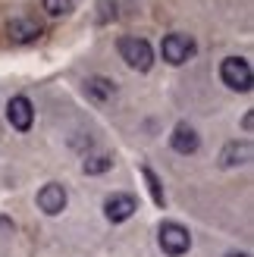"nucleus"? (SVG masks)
<instances>
[{
    "label": "nucleus",
    "instance_id": "423d86ee",
    "mask_svg": "<svg viewBox=\"0 0 254 257\" xmlns=\"http://www.w3.org/2000/svg\"><path fill=\"white\" fill-rule=\"evenodd\" d=\"M38 207H41L47 216H57L66 210V188L57 182H47L41 191H38Z\"/></svg>",
    "mask_w": 254,
    "mask_h": 257
},
{
    "label": "nucleus",
    "instance_id": "f03ea898",
    "mask_svg": "<svg viewBox=\"0 0 254 257\" xmlns=\"http://www.w3.org/2000/svg\"><path fill=\"white\" fill-rule=\"evenodd\" d=\"M220 79L226 88H232V91H251V66H248V60L242 57H226L220 63Z\"/></svg>",
    "mask_w": 254,
    "mask_h": 257
},
{
    "label": "nucleus",
    "instance_id": "4468645a",
    "mask_svg": "<svg viewBox=\"0 0 254 257\" xmlns=\"http://www.w3.org/2000/svg\"><path fill=\"white\" fill-rule=\"evenodd\" d=\"M145 179H148V188H151V198H154V204H163V188H160V182H157V176L145 166Z\"/></svg>",
    "mask_w": 254,
    "mask_h": 257
},
{
    "label": "nucleus",
    "instance_id": "7ed1b4c3",
    "mask_svg": "<svg viewBox=\"0 0 254 257\" xmlns=\"http://www.w3.org/2000/svg\"><path fill=\"white\" fill-rule=\"evenodd\" d=\"M160 54H163V60H167L170 66H182L185 60L195 57V41H192V35H182V32L167 35V38H163V44H160Z\"/></svg>",
    "mask_w": 254,
    "mask_h": 257
},
{
    "label": "nucleus",
    "instance_id": "2eb2a0df",
    "mask_svg": "<svg viewBox=\"0 0 254 257\" xmlns=\"http://www.w3.org/2000/svg\"><path fill=\"white\" fill-rule=\"evenodd\" d=\"M242 125H245V132H251V125H254V116H251V113H248V116L242 119Z\"/></svg>",
    "mask_w": 254,
    "mask_h": 257
},
{
    "label": "nucleus",
    "instance_id": "1a4fd4ad",
    "mask_svg": "<svg viewBox=\"0 0 254 257\" xmlns=\"http://www.w3.org/2000/svg\"><path fill=\"white\" fill-rule=\"evenodd\" d=\"M170 145H173L176 154H185V157H188V154H195L201 148V138H198V132L188 122H179L173 128V135H170Z\"/></svg>",
    "mask_w": 254,
    "mask_h": 257
},
{
    "label": "nucleus",
    "instance_id": "f8f14e48",
    "mask_svg": "<svg viewBox=\"0 0 254 257\" xmlns=\"http://www.w3.org/2000/svg\"><path fill=\"white\" fill-rule=\"evenodd\" d=\"M113 166V160L107 157V154H97V157H88L85 163H82V170L88 173V176H100V173H107Z\"/></svg>",
    "mask_w": 254,
    "mask_h": 257
},
{
    "label": "nucleus",
    "instance_id": "ddd939ff",
    "mask_svg": "<svg viewBox=\"0 0 254 257\" xmlns=\"http://www.w3.org/2000/svg\"><path fill=\"white\" fill-rule=\"evenodd\" d=\"M75 0H44V10L50 13V16H66V13H72Z\"/></svg>",
    "mask_w": 254,
    "mask_h": 257
},
{
    "label": "nucleus",
    "instance_id": "9d476101",
    "mask_svg": "<svg viewBox=\"0 0 254 257\" xmlns=\"http://www.w3.org/2000/svg\"><path fill=\"white\" fill-rule=\"evenodd\" d=\"M251 141H229L223 151H220V166H242V163H248L251 160Z\"/></svg>",
    "mask_w": 254,
    "mask_h": 257
},
{
    "label": "nucleus",
    "instance_id": "6e6552de",
    "mask_svg": "<svg viewBox=\"0 0 254 257\" xmlns=\"http://www.w3.org/2000/svg\"><path fill=\"white\" fill-rule=\"evenodd\" d=\"M135 210H138V201H135L132 195H113V198H107V204H104V213H107L110 223H125Z\"/></svg>",
    "mask_w": 254,
    "mask_h": 257
},
{
    "label": "nucleus",
    "instance_id": "dca6fc26",
    "mask_svg": "<svg viewBox=\"0 0 254 257\" xmlns=\"http://www.w3.org/2000/svg\"><path fill=\"white\" fill-rule=\"evenodd\" d=\"M226 257H251V254H245V251H232V254H226Z\"/></svg>",
    "mask_w": 254,
    "mask_h": 257
},
{
    "label": "nucleus",
    "instance_id": "20e7f679",
    "mask_svg": "<svg viewBox=\"0 0 254 257\" xmlns=\"http://www.w3.org/2000/svg\"><path fill=\"white\" fill-rule=\"evenodd\" d=\"M157 238H160L163 254H170V257H182L188 248H192V235H188V229L182 223H163Z\"/></svg>",
    "mask_w": 254,
    "mask_h": 257
},
{
    "label": "nucleus",
    "instance_id": "f257e3e1",
    "mask_svg": "<svg viewBox=\"0 0 254 257\" xmlns=\"http://www.w3.org/2000/svg\"><path fill=\"white\" fill-rule=\"evenodd\" d=\"M119 57L125 60L129 69H138V72H148L154 66V50L145 38H135V35H125L119 38Z\"/></svg>",
    "mask_w": 254,
    "mask_h": 257
},
{
    "label": "nucleus",
    "instance_id": "39448f33",
    "mask_svg": "<svg viewBox=\"0 0 254 257\" xmlns=\"http://www.w3.org/2000/svg\"><path fill=\"white\" fill-rule=\"evenodd\" d=\"M7 119L10 125L16 128V132H29L32 122H35V107H32V100L29 97H13L10 104H7Z\"/></svg>",
    "mask_w": 254,
    "mask_h": 257
},
{
    "label": "nucleus",
    "instance_id": "9b49d317",
    "mask_svg": "<svg viewBox=\"0 0 254 257\" xmlns=\"http://www.w3.org/2000/svg\"><path fill=\"white\" fill-rule=\"evenodd\" d=\"M85 91L91 94L94 100H110L113 94H116V85H113L110 79H100V75H94V79L85 82Z\"/></svg>",
    "mask_w": 254,
    "mask_h": 257
},
{
    "label": "nucleus",
    "instance_id": "0eeeda50",
    "mask_svg": "<svg viewBox=\"0 0 254 257\" xmlns=\"http://www.w3.org/2000/svg\"><path fill=\"white\" fill-rule=\"evenodd\" d=\"M7 35H10V41H16V44H29V41L41 38V25L29 16H16V19L7 22Z\"/></svg>",
    "mask_w": 254,
    "mask_h": 257
}]
</instances>
